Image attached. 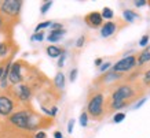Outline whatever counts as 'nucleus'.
Wrapping results in <instances>:
<instances>
[{
  "label": "nucleus",
  "mask_w": 150,
  "mask_h": 138,
  "mask_svg": "<svg viewBox=\"0 0 150 138\" xmlns=\"http://www.w3.org/2000/svg\"><path fill=\"white\" fill-rule=\"evenodd\" d=\"M135 94H137V90L132 88V85H121L112 93L109 102L105 104V105H108V111L109 112L121 109V108L127 107L128 104L134 100Z\"/></svg>",
  "instance_id": "1"
},
{
  "label": "nucleus",
  "mask_w": 150,
  "mask_h": 138,
  "mask_svg": "<svg viewBox=\"0 0 150 138\" xmlns=\"http://www.w3.org/2000/svg\"><path fill=\"white\" fill-rule=\"evenodd\" d=\"M8 120L15 127H18L21 130H26V131H32V130H36L37 127H40V123L35 122V115L26 109L14 112L13 115L8 116Z\"/></svg>",
  "instance_id": "2"
},
{
  "label": "nucleus",
  "mask_w": 150,
  "mask_h": 138,
  "mask_svg": "<svg viewBox=\"0 0 150 138\" xmlns=\"http://www.w3.org/2000/svg\"><path fill=\"white\" fill-rule=\"evenodd\" d=\"M105 114V96L102 92H96L88 97L87 104V115L91 116L92 119L99 120L103 118Z\"/></svg>",
  "instance_id": "3"
},
{
  "label": "nucleus",
  "mask_w": 150,
  "mask_h": 138,
  "mask_svg": "<svg viewBox=\"0 0 150 138\" xmlns=\"http://www.w3.org/2000/svg\"><path fill=\"white\" fill-rule=\"evenodd\" d=\"M22 8V1L21 0H4L0 3V14L10 18H17Z\"/></svg>",
  "instance_id": "4"
},
{
  "label": "nucleus",
  "mask_w": 150,
  "mask_h": 138,
  "mask_svg": "<svg viewBox=\"0 0 150 138\" xmlns=\"http://www.w3.org/2000/svg\"><path fill=\"white\" fill-rule=\"evenodd\" d=\"M137 66V55H129L127 58L120 59L116 64H113L112 71L117 72V74H123V72H128Z\"/></svg>",
  "instance_id": "5"
},
{
  "label": "nucleus",
  "mask_w": 150,
  "mask_h": 138,
  "mask_svg": "<svg viewBox=\"0 0 150 138\" xmlns=\"http://www.w3.org/2000/svg\"><path fill=\"white\" fill-rule=\"evenodd\" d=\"M23 81V75H22V64L21 62H15L11 64L8 71V82L13 86L19 85Z\"/></svg>",
  "instance_id": "6"
},
{
  "label": "nucleus",
  "mask_w": 150,
  "mask_h": 138,
  "mask_svg": "<svg viewBox=\"0 0 150 138\" xmlns=\"http://www.w3.org/2000/svg\"><path fill=\"white\" fill-rule=\"evenodd\" d=\"M15 108V101L7 94H0V116H10Z\"/></svg>",
  "instance_id": "7"
},
{
  "label": "nucleus",
  "mask_w": 150,
  "mask_h": 138,
  "mask_svg": "<svg viewBox=\"0 0 150 138\" xmlns=\"http://www.w3.org/2000/svg\"><path fill=\"white\" fill-rule=\"evenodd\" d=\"M32 94H33V92H32V89H30V86L26 84L15 85V88H14V96L22 102L29 101L30 97H32Z\"/></svg>",
  "instance_id": "8"
},
{
  "label": "nucleus",
  "mask_w": 150,
  "mask_h": 138,
  "mask_svg": "<svg viewBox=\"0 0 150 138\" xmlns=\"http://www.w3.org/2000/svg\"><path fill=\"white\" fill-rule=\"evenodd\" d=\"M86 23L90 27H99L102 26V22H103V18H102V15H100V13H98V11H92V13L87 14L86 17Z\"/></svg>",
  "instance_id": "9"
},
{
  "label": "nucleus",
  "mask_w": 150,
  "mask_h": 138,
  "mask_svg": "<svg viewBox=\"0 0 150 138\" xmlns=\"http://www.w3.org/2000/svg\"><path fill=\"white\" fill-rule=\"evenodd\" d=\"M150 62V45L145 47V49L142 51L141 54L137 56V64L138 66H143L145 63Z\"/></svg>",
  "instance_id": "10"
},
{
  "label": "nucleus",
  "mask_w": 150,
  "mask_h": 138,
  "mask_svg": "<svg viewBox=\"0 0 150 138\" xmlns=\"http://www.w3.org/2000/svg\"><path fill=\"white\" fill-rule=\"evenodd\" d=\"M116 23L114 22H106L105 25H102L100 27V36L102 37H109L112 36L114 31H116Z\"/></svg>",
  "instance_id": "11"
},
{
  "label": "nucleus",
  "mask_w": 150,
  "mask_h": 138,
  "mask_svg": "<svg viewBox=\"0 0 150 138\" xmlns=\"http://www.w3.org/2000/svg\"><path fill=\"white\" fill-rule=\"evenodd\" d=\"M62 54H64V49L57 47V45L47 47V55H48L50 58H58V56H61Z\"/></svg>",
  "instance_id": "12"
},
{
  "label": "nucleus",
  "mask_w": 150,
  "mask_h": 138,
  "mask_svg": "<svg viewBox=\"0 0 150 138\" xmlns=\"http://www.w3.org/2000/svg\"><path fill=\"white\" fill-rule=\"evenodd\" d=\"M64 34H65L64 29H62V30H51L50 34H48V37H47V40L51 41V43H57V41H59L61 38H62Z\"/></svg>",
  "instance_id": "13"
},
{
  "label": "nucleus",
  "mask_w": 150,
  "mask_h": 138,
  "mask_svg": "<svg viewBox=\"0 0 150 138\" xmlns=\"http://www.w3.org/2000/svg\"><path fill=\"white\" fill-rule=\"evenodd\" d=\"M54 84L58 89H64L65 86V75L64 72H57V75L54 78Z\"/></svg>",
  "instance_id": "14"
},
{
  "label": "nucleus",
  "mask_w": 150,
  "mask_h": 138,
  "mask_svg": "<svg viewBox=\"0 0 150 138\" xmlns=\"http://www.w3.org/2000/svg\"><path fill=\"white\" fill-rule=\"evenodd\" d=\"M123 17H124V19H125L127 22L131 23V22H134V21H135L139 15H138L135 11H132V10H125V11L123 13Z\"/></svg>",
  "instance_id": "15"
},
{
  "label": "nucleus",
  "mask_w": 150,
  "mask_h": 138,
  "mask_svg": "<svg viewBox=\"0 0 150 138\" xmlns=\"http://www.w3.org/2000/svg\"><path fill=\"white\" fill-rule=\"evenodd\" d=\"M10 47L6 44L4 41H0V58H4L6 55L8 54Z\"/></svg>",
  "instance_id": "16"
},
{
  "label": "nucleus",
  "mask_w": 150,
  "mask_h": 138,
  "mask_svg": "<svg viewBox=\"0 0 150 138\" xmlns=\"http://www.w3.org/2000/svg\"><path fill=\"white\" fill-rule=\"evenodd\" d=\"M100 15H102V18H106V19H112V18L114 17L113 10L108 8V7H105V8L102 10V13H100Z\"/></svg>",
  "instance_id": "17"
},
{
  "label": "nucleus",
  "mask_w": 150,
  "mask_h": 138,
  "mask_svg": "<svg viewBox=\"0 0 150 138\" xmlns=\"http://www.w3.org/2000/svg\"><path fill=\"white\" fill-rule=\"evenodd\" d=\"M51 23L52 22H50V21H46V22H41V23H39L36 27H35V33H39V31H41L43 29H46V27H50L51 26Z\"/></svg>",
  "instance_id": "18"
},
{
  "label": "nucleus",
  "mask_w": 150,
  "mask_h": 138,
  "mask_svg": "<svg viewBox=\"0 0 150 138\" xmlns=\"http://www.w3.org/2000/svg\"><path fill=\"white\" fill-rule=\"evenodd\" d=\"M79 120H80V125H81L83 127H87V125H88V115H87V112H81Z\"/></svg>",
  "instance_id": "19"
},
{
  "label": "nucleus",
  "mask_w": 150,
  "mask_h": 138,
  "mask_svg": "<svg viewBox=\"0 0 150 138\" xmlns=\"http://www.w3.org/2000/svg\"><path fill=\"white\" fill-rule=\"evenodd\" d=\"M142 84H143V86H149V88H150V70H147V71L143 74Z\"/></svg>",
  "instance_id": "20"
},
{
  "label": "nucleus",
  "mask_w": 150,
  "mask_h": 138,
  "mask_svg": "<svg viewBox=\"0 0 150 138\" xmlns=\"http://www.w3.org/2000/svg\"><path fill=\"white\" fill-rule=\"evenodd\" d=\"M124 119H125V114H124V112H118V114H116V115L113 116L114 123H120V122H123Z\"/></svg>",
  "instance_id": "21"
},
{
  "label": "nucleus",
  "mask_w": 150,
  "mask_h": 138,
  "mask_svg": "<svg viewBox=\"0 0 150 138\" xmlns=\"http://www.w3.org/2000/svg\"><path fill=\"white\" fill-rule=\"evenodd\" d=\"M51 6H52V1H46L44 4L41 6V8H40V13L43 14V15H44V14H46L47 11L50 10V7H51Z\"/></svg>",
  "instance_id": "22"
},
{
  "label": "nucleus",
  "mask_w": 150,
  "mask_h": 138,
  "mask_svg": "<svg viewBox=\"0 0 150 138\" xmlns=\"http://www.w3.org/2000/svg\"><path fill=\"white\" fill-rule=\"evenodd\" d=\"M32 40L33 41H43V40H44V33H43V31L35 33V34L32 36Z\"/></svg>",
  "instance_id": "23"
},
{
  "label": "nucleus",
  "mask_w": 150,
  "mask_h": 138,
  "mask_svg": "<svg viewBox=\"0 0 150 138\" xmlns=\"http://www.w3.org/2000/svg\"><path fill=\"white\" fill-rule=\"evenodd\" d=\"M139 45H141V47H147V45H149V36H147V34H145V36L141 38Z\"/></svg>",
  "instance_id": "24"
},
{
  "label": "nucleus",
  "mask_w": 150,
  "mask_h": 138,
  "mask_svg": "<svg viewBox=\"0 0 150 138\" xmlns=\"http://www.w3.org/2000/svg\"><path fill=\"white\" fill-rule=\"evenodd\" d=\"M77 68H73L72 71H70V75H69V79H70V82H74L76 81V78H77Z\"/></svg>",
  "instance_id": "25"
},
{
  "label": "nucleus",
  "mask_w": 150,
  "mask_h": 138,
  "mask_svg": "<svg viewBox=\"0 0 150 138\" xmlns=\"http://www.w3.org/2000/svg\"><path fill=\"white\" fill-rule=\"evenodd\" d=\"M62 23H51V30H62Z\"/></svg>",
  "instance_id": "26"
},
{
  "label": "nucleus",
  "mask_w": 150,
  "mask_h": 138,
  "mask_svg": "<svg viewBox=\"0 0 150 138\" xmlns=\"http://www.w3.org/2000/svg\"><path fill=\"white\" fill-rule=\"evenodd\" d=\"M110 66H112L110 63H103V64H100V66H99V71H100V72L108 71V68H109Z\"/></svg>",
  "instance_id": "27"
},
{
  "label": "nucleus",
  "mask_w": 150,
  "mask_h": 138,
  "mask_svg": "<svg viewBox=\"0 0 150 138\" xmlns=\"http://www.w3.org/2000/svg\"><path fill=\"white\" fill-rule=\"evenodd\" d=\"M84 43H86V37L81 36V37H80V38L77 40V43H76V47H77V48H81L83 45H84Z\"/></svg>",
  "instance_id": "28"
},
{
  "label": "nucleus",
  "mask_w": 150,
  "mask_h": 138,
  "mask_svg": "<svg viewBox=\"0 0 150 138\" xmlns=\"http://www.w3.org/2000/svg\"><path fill=\"white\" fill-rule=\"evenodd\" d=\"M65 58H66V55H65V52L62 55H61V58H59L58 60V67H62L64 66V63H65Z\"/></svg>",
  "instance_id": "29"
},
{
  "label": "nucleus",
  "mask_w": 150,
  "mask_h": 138,
  "mask_svg": "<svg viewBox=\"0 0 150 138\" xmlns=\"http://www.w3.org/2000/svg\"><path fill=\"white\" fill-rule=\"evenodd\" d=\"M73 126H74V119H70L69 120V125H68V131L72 133L73 131Z\"/></svg>",
  "instance_id": "30"
},
{
  "label": "nucleus",
  "mask_w": 150,
  "mask_h": 138,
  "mask_svg": "<svg viewBox=\"0 0 150 138\" xmlns=\"http://www.w3.org/2000/svg\"><path fill=\"white\" fill-rule=\"evenodd\" d=\"M147 4V1H145V0H137L135 1V6L137 7H143V6H146Z\"/></svg>",
  "instance_id": "31"
},
{
  "label": "nucleus",
  "mask_w": 150,
  "mask_h": 138,
  "mask_svg": "<svg viewBox=\"0 0 150 138\" xmlns=\"http://www.w3.org/2000/svg\"><path fill=\"white\" fill-rule=\"evenodd\" d=\"M35 138H47V134L44 131H39V133H36Z\"/></svg>",
  "instance_id": "32"
},
{
  "label": "nucleus",
  "mask_w": 150,
  "mask_h": 138,
  "mask_svg": "<svg viewBox=\"0 0 150 138\" xmlns=\"http://www.w3.org/2000/svg\"><path fill=\"white\" fill-rule=\"evenodd\" d=\"M57 112H58V108L52 107V108H51V111H50V116H52V118H54V116L57 115Z\"/></svg>",
  "instance_id": "33"
},
{
  "label": "nucleus",
  "mask_w": 150,
  "mask_h": 138,
  "mask_svg": "<svg viewBox=\"0 0 150 138\" xmlns=\"http://www.w3.org/2000/svg\"><path fill=\"white\" fill-rule=\"evenodd\" d=\"M145 101H146V98H142L141 101H139V102L137 104V105H135V108H141L142 105H143V102H145Z\"/></svg>",
  "instance_id": "34"
},
{
  "label": "nucleus",
  "mask_w": 150,
  "mask_h": 138,
  "mask_svg": "<svg viewBox=\"0 0 150 138\" xmlns=\"http://www.w3.org/2000/svg\"><path fill=\"white\" fill-rule=\"evenodd\" d=\"M3 25H4V18H3V15L0 14V30H1V27H3Z\"/></svg>",
  "instance_id": "35"
},
{
  "label": "nucleus",
  "mask_w": 150,
  "mask_h": 138,
  "mask_svg": "<svg viewBox=\"0 0 150 138\" xmlns=\"http://www.w3.org/2000/svg\"><path fill=\"white\" fill-rule=\"evenodd\" d=\"M54 138H62V133H61V131H55Z\"/></svg>",
  "instance_id": "36"
},
{
  "label": "nucleus",
  "mask_w": 150,
  "mask_h": 138,
  "mask_svg": "<svg viewBox=\"0 0 150 138\" xmlns=\"http://www.w3.org/2000/svg\"><path fill=\"white\" fill-rule=\"evenodd\" d=\"M102 62H103V60H102L100 58L95 59V64H96V66H100V64H102Z\"/></svg>",
  "instance_id": "37"
},
{
  "label": "nucleus",
  "mask_w": 150,
  "mask_h": 138,
  "mask_svg": "<svg viewBox=\"0 0 150 138\" xmlns=\"http://www.w3.org/2000/svg\"><path fill=\"white\" fill-rule=\"evenodd\" d=\"M3 70H4V67L0 66V79H1V75H3Z\"/></svg>",
  "instance_id": "38"
}]
</instances>
